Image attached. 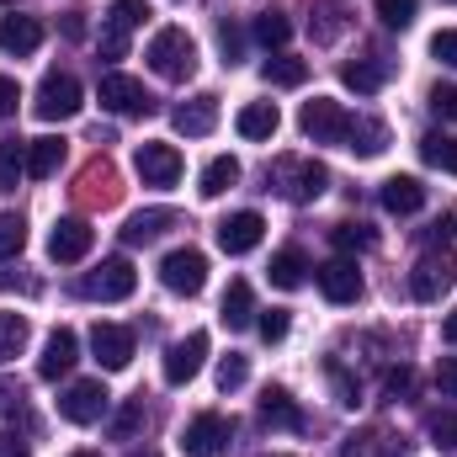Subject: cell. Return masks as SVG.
<instances>
[{"label":"cell","mask_w":457,"mask_h":457,"mask_svg":"<svg viewBox=\"0 0 457 457\" xmlns=\"http://www.w3.org/2000/svg\"><path fill=\"white\" fill-rule=\"evenodd\" d=\"M149 70L160 75V80H170V86H181V80H192L197 75V43H192V32L187 27H160L154 37H149Z\"/></svg>","instance_id":"1"},{"label":"cell","mask_w":457,"mask_h":457,"mask_svg":"<svg viewBox=\"0 0 457 457\" xmlns=\"http://www.w3.org/2000/svg\"><path fill=\"white\" fill-rule=\"evenodd\" d=\"M266 181H271V192H282L287 203H314V197H325L330 170H325L320 160H293V154H282V160H271Z\"/></svg>","instance_id":"2"},{"label":"cell","mask_w":457,"mask_h":457,"mask_svg":"<svg viewBox=\"0 0 457 457\" xmlns=\"http://www.w3.org/2000/svg\"><path fill=\"white\" fill-rule=\"evenodd\" d=\"M80 107H86L80 80L70 70H48L43 86H37V96H32V112L43 117V122H70V117H80Z\"/></svg>","instance_id":"3"},{"label":"cell","mask_w":457,"mask_h":457,"mask_svg":"<svg viewBox=\"0 0 457 457\" xmlns=\"http://www.w3.org/2000/svg\"><path fill=\"white\" fill-rule=\"evenodd\" d=\"M107 410H112V394L102 378H80L59 394V415L70 426H96V420H107Z\"/></svg>","instance_id":"4"},{"label":"cell","mask_w":457,"mask_h":457,"mask_svg":"<svg viewBox=\"0 0 457 457\" xmlns=\"http://www.w3.org/2000/svg\"><path fill=\"white\" fill-rule=\"evenodd\" d=\"M133 287H138V271H133V261H128V255H107L96 271H86V277H80V293H86V298H96V303H122Z\"/></svg>","instance_id":"5"},{"label":"cell","mask_w":457,"mask_h":457,"mask_svg":"<svg viewBox=\"0 0 457 457\" xmlns=\"http://www.w3.org/2000/svg\"><path fill=\"white\" fill-rule=\"evenodd\" d=\"M453 282H457L453 250H426V255L415 261V271H410V293H415L420 303H442V293H453Z\"/></svg>","instance_id":"6"},{"label":"cell","mask_w":457,"mask_h":457,"mask_svg":"<svg viewBox=\"0 0 457 457\" xmlns=\"http://www.w3.org/2000/svg\"><path fill=\"white\" fill-rule=\"evenodd\" d=\"M160 282L176 293V298H197L203 287H208V255L203 250H170L165 261H160Z\"/></svg>","instance_id":"7"},{"label":"cell","mask_w":457,"mask_h":457,"mask_svg":"<svg viewBox=\"0 0 457 457\" xmlns=\"http://www.w3.org/2000/svg\"><path fill=\"white\" fill-rule=\"evenodd\" d=\"M298 128H303V138H314V144H345L351 112H345L341 102H330V96H314V102H303Z\"/></svg>","instance_id":"8"},{"label":"cell","mask_w":457,"mask_h":457,"mask_svg":"<svg viewBox=\"0 0 457 457\" xmlns=\"http://www.w3.org/2000/svg\"><path fill=\"white\" fill-rule=\"evenodd\" d=\"M228 436H234V420H224V415H192L187 420V431H181V453L187 457H219L228 447Z\"/></svg>","instance_id":"9"},{"label":"cell","mask_w":457,"mask_h":457,"mask_svg":"<svg viewBox=\"0 0 457 457\" xmlns=\"http://www.w3.org/2000/svg\"><path fill=\"white\" fill-rule=\"evenodd\" d=\"M102 107L117 117H149L154 112V96L144 91V80H133V75H102Z\"/></svg>","instance_id":"10"},{"label":"cell","mask_w":457,"mask_h":457,"mask_svg":"<svg viewBox=\"0 0 457 457\" xmlns=\"http://www.w3.org/2000/svg\"><path fill=\"white\" fill-rule=\"evenodd\" d=\"M314 282H320V293L330 298V303H356L361 293H367V282H361V271H356V261L351 255H336V261H325L320 271H314Z\"/></svg>","instance_id":"11"},{"label":"cell","mask_w":457,"mask_h":457,"mask_svg":"<svg viewBox=\"0 0 457 457\" xmlns=\"http://www.w3.org/2000/svg\"><path fill=\"white\" fill-rule=\"evenodd\" d=\"M133 170L144 176V187H176L181 181V154H176V144H138Z\"/></svg>","instance_id":"12"},{"label":"cell","mask_w":457,"mask_h":457,"mask_svg":"<svg viewBox=\"0 0 457 457\" xmlns=\"http://www.w3.org/2000/svg\"><path fill=\"white\" fill-rule=\"evenodd\" d=\"M203 361H208V336H203V330L181 336V341L165 351V383H170V388H187V383L203 372Z\"/></svg>","instance_id":"13"},{"label":"cell","mask_w":457,"mask_h":457,"mask_svg":"<svg viewBox=\"0 0 457 457\" xmlns=\"http://www.w3.org/2000/svg\"><path fill=\"white\" fill-rule=\"evenodd\" d=\"M91 245H96V228L86 224V219H59L54 234H48V255H54L59 266L86 261V255H91Z\"/></svg>","instance_id":"14"},{"label":"cell","mask_w":457,"mask_h":457,"mask_svg":"<svg viewBox=\"0 0 457 457\" xmlns=\"http://www.w3.org/2000/svg\"><path fill=\"white\" fill-rule=\"evenodd\" d=\"M75 361H80V336H75L70 325H59V330L43 341V356H37V378H48V383H54V378H64Z\"/></svg>","instance_id":"15"},{"label":"cell","mask_w":457,"mask_h":457,"mask_svg":"<svg viewBox=\"0 0 457 457\" xmlns=\"http://www.w3.org/2000/svg\"><path fill=\"white\" fill-rule=\"evenodd\" d=\"M261 234H266V219L261 213H228L224 224H219V250L224 255H250L255 245H261Z\"/></svg>","instance_id":"16"},{"label":"cell","mask_w":457,"mask_h":457,"mask_svg":"<svg viewBox=\"0 0 457 457\" xmlns=\"http://www.w3.org/2000/svg\"><path fill=\"white\" fill-rule=\"evenodd\" d=\"M91 351H96V361L107 372H122L133 361V330L128 325H96L91 330Z\"/></svg>","instance_id":"17"},{"label":"cell","mask_w":457,"mask_h":457,"mask_svg":"<svg viewBox=\"0 0 457 457\" xmlns=\"http://www.w3.org/2000/svg\"><path fill=\"white\" fill-rule=\"evenodd\" d=\"M37 43H43V21H37V16H21V11L0 16V48H5L11 59L37 54Z\"/></svg>","instance_id":"18"},{"label":"cell","mask_w":457,"mask_h":457,"mask_svg":"<svg viewBox=\"0 0 457 457\" xmlns=\"http://www.w3.org/2000/svg\"><path fill=\"white\" fill-rule=\"evenodd\" d=\"M170 122H176V133H187V138H208L213 128H219V96H192V102H181L176 112H170Z\"/></svg>","instance_id":"19"},{"label":"cell","mask_w":457,"mask_h":457,"mask_svg":"<svg viewBox=\"0 0 457 457\" xmlns=\"http://www.w3.org/2000/svg\"><path fill=\"white\" fill-rule=\"evenodd\" d=\"M176 224H181L176 208H144V213H133V219L122 224V239H128V245H154L160 234H170Z\"/></svg>","instance_id":"20"},{"label":"cell","mask_w":457,"mask_h":457,"mask_svg":"<svg viewBox=\"0 0 457 457\" xmlns=\"http://www.w3.org/2000/svg\"><path fill=\"white\" fill-rule=\"evenodd\" d=\"M261 420L271 431H303V410H298V399L287 388H266L261 394Z\"/></svg>","instance_id":"21"},{"label":"cell","mask_w":457,"mask_h":457,"mask_svg":"<svg viewBox=\"0 0 457 457\" xmlns=\"http://www.w3.org/2000/svg\"><path fill=\"white\" fill-rule=\"evenodd\" d=\"M255 314H261V309H255L250 282H245V277H234V282L224 287V309H219V320H224L228 330H250V325H255Z\"/></svg>","instance_id":"22"},{"label":"cell","mask_w":457,"mask_h":457,"mask_svg":"<svg viewBox=\"0 0 457 457\" xmlns=\"http://www.w3.org/2000/svg\"><path fill=\"white\" fill-rule=\"evenodd\" d=\"M234 128H239V138H250V144H266V138L282 128V112H277V102H250V107H239Z\"/></svg>","instance_id":"23"},{"label":"cell","mask_w":457,"mask_h":457,"mask_svg":"<svg viewBox=\"0 0 457 457\" xmlns=\"http://www.w3.org/2000/svg\"><path fill=\"white\" fill-rule=\"evenodd\" d=\"M378 197H383V208H388V213H399V219H404V213H420V208H426V187H420L415 176H388Z\"/></svg>","instance_id":"24"},{"label":"cell","mask_w":457,"mask_h":457,"mask_svg":"<svg viewBox=\"0 0 457 457\" xmlns=\"http://www.w3.org/2000/svg\"><path fill=\"white\" fill-rule=\"evenodd\" d=\"M351 154H361V160H372V154H383L388 149V128L378 122V117H351V128H345V144Z\"/></svg>","instance_id":"25"},{"label":"cell","mask_w":457,"mask_h":457,"mask_svg":"<svg viewBox=\"0 0 457 457\" xmlns=\"http://www.w3.org/2000/svg\"><path fill=\"white\" fill-rule=\"evenodd\" d=\"M266 277H271V287H282V293H298L303 282H309V261H303V250H277L271 255V266H266Z\"/></svg>","instance_id":"26"},{"label":"cell","mask_w":457,"mask_h":457,"mask_svg":"<svg viewBox=\"0 0 457 457\" xmlns=\"http://www.w3.org/2000/svg\"><path fill=\"white\" fill-rule=\"evenodd\" d=\"M59 165H64V138H32L27 144V176L32 181H48Z\"/></svg>","instance_id":"27"},{"label":"cell","mask_w":457,"mask_h":457,"mask_svg":"<svg viewBox=\"0 0 457 457\" xmlns=\"http://www.w3.org/2000/svg\"><path fill=\"white\" fill-rule=\"evenodd\" d=\"M341 80L356 96H372V91L388 80V64H383V59H356V64H341Z\"/></svg>","instance_id":"28"},{"label":"cell","mask_w":457,"mask_h":457,"mask_svg":"<svg viewBox=\"0 0 457 457\" xmlns=\"http://www.w3.org/2000/svg\"><path fill=\"white\" fill-rule=\"evenodd\" d=\"M309 32H314V43H336V37L345 32V5L341 0H314Z\"/></svg>","instance_id":"29"},{"label":"cell","mask_w":457,"mask_h":457,"mask_svg":"<svg viewBox=\"0 0 457 457\" xmlns=\"http://www.w3.org/2000/svg\"><path fill=\"white\" fill-rule=\"evenodd\" d=\"M32 341V325H27V314H11V309H0V367L11 361V356H21Z\"/></svg>","instance_id":"30"},{"label":"cell","mask_w":457,"mask_h":457,"mask_svg":"<svg viewBox=\"0 0 457 457\" xmlns=\"http://www.w3.org/2000/svg\"><path fill=\"white\" fill-rule=\"evenodd\" d=\"M420 160H426L431 170L457 176V133H426V138H420Z\"/></svg>","instance_id":"31"},{"label":"cell","mask_w":457,"mask_h":457,"mask_svg":"<svg viewBox=\"0 0 457 457\" xmlns=\"http://www.w3.org/2000/svg\"><path fill=\"white\" fill-rule=\"evenodd\" d=\"M261 75H266V86H287V91H293V86L309 80V64L293 59V54H271V59L261 64Z\"/></svg>","instance_id":"32"},{"label":"cell","mask_w":457,"mask_h":457,"mask_svg":"<svg viewBox=\"0 0 457 457\" xmlns=\"http://www.w3.org/2000/svg\"><path fill=\"white\" fill-rule=\"evenodd\" d=\"M27 176V138H0V192H16Z\"/></svg>","instance_id":"33"},{"label":"cell","mask_w":457,"mask_h":457,"mask_svg":"<svg viewBox=\"0 0 457 457\" xmlns=\"http://www.w3.org/2000/svg\"><path fill=\"white\" fill-rule=\"evenodd\" d=\"M330 245H336L341 255H361V250L378 245V234H372V224H361V219H345V224L330 228Z\"/></svg>","instance_id":"34"},{"label":"cell","mask_w":457,"mask_h":457,"mask_svg":"<svg viewBox=\"0 0 457 457\" xmlns=\"http://www.w3.org/2000/svg\"><path fill=\"white\" fill-rule=\"evenodd\" d=\"M234 181H239V160H234V154H219V160L203 165V187H197V192H203V197H224Z\"/></svg>","instance_id":"35"},{"label":"cell","mask_w":457,"mask_h":457,"mask_svg":"<svg viewBox=\"0 0 457 457\" xmlns=\"http://www.w3.org/2000/svg\"><path fill=\"white\" fill-rule=\"evenodd\" d=\"M250 32H255V43H261V48H277V54H282V43L293 37V21H287L282 11H261Z\"/></svg>","instance_id":"36"},{"label":"cell","mask_w":457,"mask_h":457,"mask_svg":"<svg viewBox=\"0 0 457 457\" xmlns=\"http://www.w3.org/2000/svg\"><path fill=\"white\" fill-rule=\"evenodd\" d=\"M372 11H378V21H383V27H394V32H404V27L415 21V11H420V0H372Z\"/></svg>","instance_id":"37"},{"label":"cell","mask_w":457,"mask_h":457,"mask_svg":"<svg viewBox=\"0 0 457 457\" xmlns=\"http://www.w3.org/2000/svg\"><path fill=\"white\" fill-rule=\"evenodd\" d=\"M21 245H27V219L21 213H0V261L21 255Z\"/></svg>","instance_id":"38"},{"label":"cell","mask_w":457,"mask_h":457,"mask_svg":"<svg viewBox=\"0 0 457 457\" xmlns=\"http://www.w3.org/2000/svg\"><path fill=\"white\" fill-rule=\"evenodd\" d=\"M426 436H431L436 447H457V410H453V404L426 415Z\"/></svg>","instance_id":"39"},{"label":"cell","mask_w":457,"mask_h":457,"mask_svg":"<svg viewBox=\"0 0 457 457\" xmlns=\"http://www.w3.org/2000/svg\"><path fill=\"white\" fill-rule=\"evenodd\" d=\"M107 21L122 27V32H133V27H144L149 21V0H112V11H107Z\"/></svg>","instance_id":"40"},{"label":"cell","mask_w":457,"mask_h":457,"mask_svg":"<svg viewBox=\"0 0 457 457\" xmlns=\"http://www.w3.org/2000/svg\"><path fill=\"white\" fill-rule=\"evenodd\" d=\"M245 378H250V361H245L239 351H228L224 361H219V388L234 394V388H245Z\"/></svg>","instance_id":"41"},{"label":"cell","mask_w":457,"mask_h":457,"mask_svg":"<svg viewBox=\"0 0 457 457\" xmlns=\"http://www.w3.org/2000/svg\"><path fill=\"white\" fill-rule=\"evenodd\" d=\"M255 330H261L266 345L287 341V309H261V314H255Z\"/></svg>","instance_id":"42"},{"label":"cell","mask_w":457,"mask_h":457,"mask_svg":"<svg viewBox=\"0 0 457 457\" xmlns=\"http://www.w3.org/2000/svg\"><path fill=\"white\" fill-rule=\"evenodd\" d=\"M453 234H457V219H453V213H442V219H431V224L420 228L426 250H447V245H453Z\"/></svg>","instance_id":"43"},{"label":"cell","mask_w":457,"mask_h":457,"mask_svg":"<svg viewBox=\"0 0 457 457\" xmlns=\"http://www.w3.org/2000/svg\"><path fill=\"white\" fill-rule=\"evenodd\" d=\"M330 383H336V394H341L345 410H356V404H361V383H356V378H345L341 361H330Z\"/></svg>","instance_id":"44"},{"label":"cell","mask_w":457,"mask_h":457,"mask_svg":"<svg viewBox=\"0 0 457 457\" xmlns=\"http://www.w3.org/2000/svg\"><path fill=\"white\" fill-rule=\"evenodd\" d=\"M138 426H144V404H122V410L112 415V436H117V442H128Z\"/></svg>","instance_id":"45"},{"label":"cell","mask_w":457,"mask_h":457,"mask_svg":"<svg viewBox=\"0 0 457 457\" xmlns=\"http://www.w3.org/2000/svg\"><path fill=\"white\" fill-rule=\"evenodd\" d=\"M96 48H102V59H107V64H117V59L128 54V32L107 21V27H102V43H96Z\"/></svg>","instance_id":"46"},{"label":"cell","mask_w":457,"mask_h":457,"mask_svg":"<svg viewBox=\"0 0 457 457\" xmlns=\"http://www.w3.org/2000/svg\"><path fill=\"white\" fill-rule=\"evenodd\" d=\"M431 59H442L447 70H457V27H442V32L431 37Z\"/></svg>","instance_id":"47"},{"label":"cell","mask_w":457,"mask_h":457,"mask_svg":"<svg viewBox=\"0 0 457 457\" xmlns=\"http://www.w3.org/2000/svg\"><path fill=\"white\" fill-rule=\"evenodd\" d=\"M383 394H388V399H410V394H415V372H410V367H394V372L383 378Z\"/></svg>","instance_id":"48"},{"label":"cell","mask_w":457,"mask_h":457,"mask_svg":"<svg viewBox=\"0 0 457 457\" xmlns=\"http://www.w3.org/2000/svg\"><path fill=\"white\" fill-rule=\"evenodd\" d=\"M219 48H224V64H239V54H245V32L239 27H219Z\"/></svg>","instance_id":"49"},{"label":"cell","mask_w":457,"mask_h":457,"mask_svg":"<svg viewBox=\"0 0 457 457\" xmlns=\"http://www.w3.org/2000/svg\"><path fill=\"white\" fill-rule=\"evenodd\" d=\"M436 388H442V399H457V356L436 361Z\"/></svg>","instance_id":"50"},{"label":"cell","mask_w":457,"mask_h":457,"mask_svg":"<svg viewBox=\"0 0 457 457\" xmlns=\"http://www.w3.org/2000/svg\"><path fill=\"white\" fill-rule=\"evenodd\" d=\"M431 107L447 117V122H457V86H436L431 91Z\"/></svg>","instance_id":"51"},{"label":"cell","mask_w":457,"mask_h":457,"mask_svg":"<svg viewBox=\"0 0 457 457\" xmlns=\"http://www.w3.org/2000/svg\"><path fill=\"white\" fill-rule=\"evenodd\" d=\"M16 102H21L16 80H11V75H0V117H11V112H16Z\"/></svg>","instance_id":"52"},{"label":"cell","mask_w":457,"mask_h":457,"mask_svg":"<svg viewBox=\"0 0 457 457\" xmlns=\"http://www.w3.org/2000/svg\"><path fill=\"white\" fill-rule=\"evenodd\" d=\"M64 37H86V11H64Z\"/></svg>","instance_id":"53"},{"label":"cell","mask_w":457,"mask_h":457,"mask_svg":"<svg viewBox=\"0 0 457 457\" xmlns=\"http://www.w3.org/2000/svg\"><path fill=\"white\" fill-rule=\"evenodd\" d=\"M0 457H32V453H27V442H16L11 431H0Z\"/></svg>","instance_id":"54"},{"label":"cell","mask_w":457,"mask_h":457,"mask_svg":"<svg viewBox=\"0 0 457 457\" xmlns=\"http://www.w3.org/2000/svg\"><path fill=\"white\" fill-rule=\"evenodd\" d=\"M16 404H21V388H16V383H0V410L16 415Z\"/></svg>","instance_id":"55"},{"label":"cell","mask_w":457,"mask_h":457,"mask_svg":"<svg viewBox=\"0 0 457 457\" xmlns=\"http://www.w3.org/2000/svg\"><path fill=\"white\" fill-rule=\"evenodd\" d=\"M442 341H447V345H457V309L447 314V320H442Z\"/></svg>","instance_id":"56"},{"label":"cell","mask_w":457,"mask_h":457,"mask_svg":"<svg viewBox=\"0 0 457 457\" xmlns=\"http://www.w3.org/2000/svg\"><path fill=\"white\" fill-rule=\"evenodd\" d=\"M128 457H160V453H154V447H133Z\"/></svg>","instance_id":"57"},{"label":"cell","mask_w":457,"mask_h":457,"mask_svg":"<svg viewBox=\"0 0 457 457\" xmlns=\"http://www.w3.org/2000/svg\"><path fill=\"white\" fill-rule=\"evenodd\" d=\"M70 457H96V453H70Z\"/></svg>","instance_id":"58"},{"label":"cell","mask_w":457,"mask_h":457,"mask_svg":"<svg viewBox=\"0 0 457 457\" xmlns=\"http://www.w3.org/2000/svg\"><path fill=\"white\" fill-rule=\"evenodd\" d=\"M266 457H287V453H266Z\"/></svg>","instance_id":"59"},{"label":"cell","mask_w":457,"mask_h":457,"mask_svg":"<svg viewBox=\"0 0 457 457\" xmlns=\"http://www.w3.org/2000/svg\"><path fill=\"white\" fill-rule=\"evenodd\" d=\"M442 5H457V0H442Z\"/></svg>","instance_id":"60"}]
</instances>
